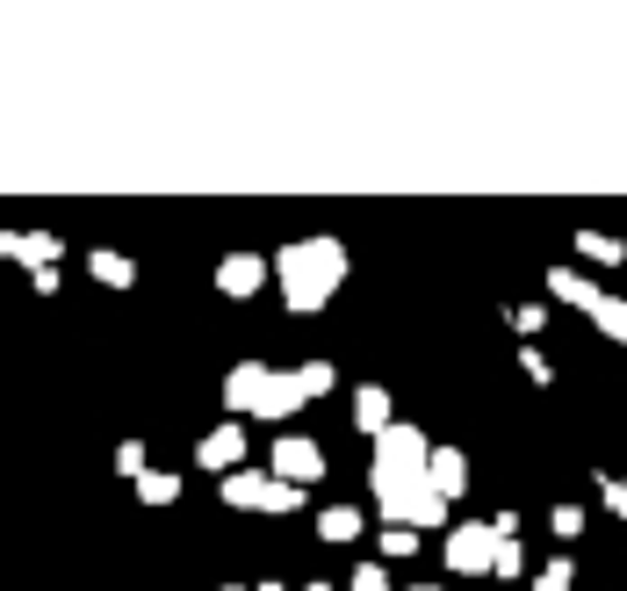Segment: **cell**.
<instances>
[{
	"label": "cell",
	"mask_w": 627,
	"mask_h": 591,
	"mask_svg": "<svg viewBox=\"0 0 627 591\" xmlns=\"http://www.w3.org/2000/svg\"><path fill=\"white\" fill-rule=\"evenodd\" d=\"M275 281H281V303L297 317H317L339 296V281H347V245L325 239V231L317 239H289L275 253Z\"/></svg>",
	"instance_id": "6da1fadb"
},
{
	"label": "cell",
	"mask_w": 627,
	"mask_h": 591,
	"mask_svg": "<svg viewBox=\"0 0 627 591\" xmlns=\"http://www.w3.org/2000/svg\"><path fill=\"white\" fill-rule=\"evenodd\" d=\"M224 404L231 418H297L303 412V390H297V368H267V361H239L224 375Z\"/></svg>",
	"instance_id": "7a4b0ae2"
},
{
	"label": "cell",
	"mask_w": 627,
	"mask_h": 591,
	"mask_svg": "<svg viewBox=\"0 0 627 591\" xmlns=\"http://www.w3.org/2000/svg\"><path fill=\"white\" fill-rule=\"evenodd\" d=\"M368 490H375V505H383V512H375L383 526H411V534H426V526H448V498L426 484V470H411V476L368 470Z\"/></svg>",
	"instance_id": "3957f363"
},
{
	"label": "cell",
	"mask_w": 627,
	"mask_h": 591,
	"mask_svg": "<svg viewBox=\"0 0 627 591\" xmlns=\"http://www.w3.org/2000/svg\"><path fill=\"white\" fill-rule=\"evenodd\" d=\"M217 498H224L231 512H303V490L275 484L267 470H231L224 484H217Z\"/></svg>",
	"instance_id": "277c9868"
},
{
	"label": "cell",
	"mask_w": 627,
	"mask_h": 591,
	"mask_svg": "<svg viewBox=\"0 0 627 591\" xmlns=\"http://www.w3.org/2000/svg\"><path fill=\"white\" fill-rule=\"evenodd\" d=\"M448 570L454 577H490V563H498V534H490V520H462L448 526Z\"/></svg>",
	"instance_id": "5b68a950"
},
{
	"label": "cell",
	"mask_w": 627,
	"mask_h": 591,
	"mask_svg": "<svg viewBox=\"0 0 627 591\" xmlns=\"http://www.w3.org/2000/svg\"><path fill=\"white\" fill-rule=\"evenodd\" d=\"M267 476H275V484L311 490L317 476H325V448H317V440H303V433H281L275 454H267Z\"/></svg>",
	"instance_id": "8992f818"
},
{
	"label": "cell",
	"mask_w": 627,
	"mask_h": 591,
	"mask_svg": "<svg viewBox=\"0 0 627 591\" xmlns=\"http://www.w3.org/2000/svg\"><path fill=\"white\" fill-rule=\"evenodd\" d=\"M426 462H433V440L418 433V426H390V433H375V462H368V470H390V476H411V470H426Z\"/></svg>",
	"instance_id": "52a82bcc"
},
{
	"label": "cell",
	"mask_w": 627,
	"mask_h": 591,
	"mask_svg": "<svg viewBox=\"0 0 627 591\" xmlns=\"http://www.w3.org/2000/svg\"><path fill=\"white\" fill-rule=\"evenodd\" d=\"M245 454H253V448H245V426H239V418H224L217 433H202V440H195V462H202V470L217 476V484H224L231 470H245Z\"/></svg>",
	"instance_id": "ba28073f"
},
{
	"label": "cell",
	"mask_w": 627,
	"mask_h": 591,
	"mask_svg": "<svg viewBox=\"0 0 627 591\" xmlns=\"http://www.w3.org/2000/svg\"><path fill=\"white\" fill-rule=\"evenodd\" d=\"M58 253H66L58 231H0V260H22L30 275H51Z\"/></svg>",
	"instance_id": "9c48e42d"
},
{
	"label": "cell",
	"mask_w": 627,
	"mask_h": 591,
	"mask_svg": "<svg viewBox=\"0 0 627 591\" xmlns=\"http://www.w3.org/2000/svg\"><path fill=\"white\" fill-rule=\"evenodd\" d=\"M267 275H275V260H260V253H224L217 260V289L231 296V303H245V296H260Z\"/></svg>",
	"instance_id": "30bf717a"
},
{
	"label": "cell",
	"mask_w": 627,
	"mask_h": 591,
	"mask_svg": "<svg viewBox=\"0 0 627 591\" xmlns=\"http://www.w3.org/2000/svg\"><path fill=\"white\" fill-rule=\"evenodd\" d=\"M426 484L440 490V498H462V490H469V454L462 448H433V462H426Z\"/></svg>",
	"instance_id": "8fae6325"
},
{
	"label": "cell",
	"mask_w": 627,
	"mask_h": 591,
	"mask_svg": "<svg viewBox=\"0 0 627 591\" xmlns=\"http://www.w3.org/2000/svg\"><path fill=\"white\" fill-rule=\"evenodd\" d=\"M548 296H556V303H570V311H584V317H592V311H599V296H606V289H599L592 275H577V267H548Z\"/></svg>",
	"instance_id": "7c38bea8"
},
{
	"label": "cell",
	"mask_w": 627,
	"mask_h": 591,
	"mask_svg": "<svg viewBox=\"0 0 627 591\" xmlns=\"http://www.w3.org/2000/svg\"><path fill=\"white\" fill-rule=\"evenodd\" d=\"M88 275L102 281V289H138V260L116 253V245H94V253H88Z\"/></svg>",
	"instance_id": "4fadbf2b"
},
{
	"label": "cell",
	"mask_w": 627,
	"mask_h": 591,
	"mask_svg": "<svg viewBox=\"0 0 627 591\" xmlns=\"http://www.w3.org/2000/svg\"><path fill=\"white\" fill-rule=\"evenodd\" d=\"M353 426H361L368 440L397 426V418H390V390H383V383H361V390H353Z\"/></svg>",
	"instance_id": "5bb4252c"
},
{
	"label": "cell",
	"mask_w": 627,
	"mask_h": 591,
	"mask_svg": "<svg viewBox=\"0 0 627 591\" xmlns=\"http://www.w3.org/2000/svg\"><path fill=\"white\" fill-rule=\"evenodd\" d=\"M368 512H353V505H325L317 512V541H332V548H347V541H361Z\"/></svg>",
	"instance_id": "9a60e30c"
},
{
	"label": "cell",
	"mask_w": 627,
	"mask_h": 591,
	"mask_svg": "<svg viewBox=\"0 0 627 591\" xmlns=\"http://www.w3.org/2000/svg\"><path fill=\"white\" fill-rule=\"evenodd\" d=\"M577 253L592 267H620L627 260V239H613V231H592V224H577Z\"/></svg>",
	"instance_id": "2e32d148"
},
{
	"label": "cell",
	"mask_w": 627,
	"mask_h": 591,
	"mask_svg": "<svg viewBox=\"0 0 627 591\" xmlns=\"http://www.w3.org/2000/svg\"><path fill=\"white\" fill-rule=\"evenodd\" d=\"M592 325L606 332L613 347H627V296H599V311H592Z\"/></svg>",
	"instance_id": "e0dca14e"
},
{
	"label": "cell",
	"mask_w": 627,
	"mask_h": 591,
	"mask_svg": "<svg viewBox=\"0 0 627 591\" xmlns=\"http://www.w3.org/2000/svg\"><path fill=\"white\" fill-rule=\"evenodd\" d=\"M138 498L152 505V512H159V505H174V498H181V476H174V470H144V476H138Z\"/></svg>",
	"instance_id": "ac0fdd59"
},
{
	"label": "cell",
	"mask_w": 627,
	"mask_h": 591,
	"mask_svg": "<svg viewBox=\"0 0 627 591\" xmlns=\"http://www.w3.org/2000/svg\"><path fill=\"white\" fill-rule=\"evenodd\" d=\"M332 383H339V368H332V361H303V368H297V390H303V404H317Z\"/></svg>",
	"instance_id": "d6986e66"
},
{
	"label": "cell",
	"mask_w": 627,
	"mask_h": 591,
	"mask_svg": "<svg viewBox=\"0 0 627 591\" xmlns=\"http://www.w3.org/2000/svg\"><path fill=\"white\" fill-rule=\"evenodd\" d=\"M570 584H577V563H562V556L534 570V591H570Z\"/></svg>",
	"instance_id": "ffe728a7"
},
{
	"label": "cell",
	"mask_w": 627,
	"mask_h": 591,
	"mask_svg": "<svg viewBox=\"0 0 627 591\" xmlns=\"http://www.w3.org/2000/svg\"><path fill=\"white\" fill-rule=\"evenodd\" d=\"M404 556H418V534L411 526H383V563H404Z\"/></svg>",
	"instance_id": "44dd1931"
},
{
	"label": "cell",
	"mask_w": 627,
	"mask_h": 591,
	"mask_svg": "<svg viewBox=\"0 0 627 591\" xmlns=\"http://www.w3.org/2000/svg\"><path fill=\"white\" fill-rule=\"evenodd\" d=\"M520 368H526V383H541V390L556 383V361H548L541 347H520Z\"/></svg>",
	"instance_id": "7402d4cb"
},
{
	"label": "cell",
	"mask_w": 627,
	"mask_h": 591,
	"mask_svg": "<svg viewBox=\"0 0 627 591\" xmlns=\"http://www.w3.org/2000/svg\"><path fill=\"white\" fill-rule=\"evenodd\" d=\"M144 470H152V462H144V440H123V448H116V476H130V484H138Z\"/></svg>",
	"instance_id": "603a6c76"
},
{
	"label": "cell",
	"mask_w": 627,
	"mask_h": 591,
	"mask_svg": "<svg viewBox=\"0 0 627 591\" xmlns=\"http://www.w3.org/2000/svg\"><path fill=\"white\" fill-rule=\"evenodd\" d=\"M490 577H526V548H520V541H498V563H490Z\"/></svg>",
	"instance_id": "cb8c5ba5"
},
{
	"label": "cell",
	"mask_w": 627,
	"mask_h": 591,
	"mask_svg": "<svg viewBox=\"0 0 627 591\" xmlns=\"http://www.w3.org/2000/svg\"><path fill=\"white\" fill-rule=\"evenodd\" d=\"M548 325V311H541V303H520V311H512V332H520V347H534V332Z\"/></svg>",
	"instance_id": "d4e9b609"
},
{
	"label": "cell",
	"mask_w": 627,
	"mask_h": 591,
	"mask_svg": "<svg viewBox=\"0 0 627 591\" xmlns=\"http://www.w3.org/2000/svg\"><path fill=\"white\" fill-rule=\"evenodd\" d=\"M599 505H606L613 520L627 526V484H620V476H599Z\"/></svg>",
	"instance_id": "484cf974"
},
{
	"label": "cell",
	"mask_w": 627,
	"mask_h": 591,
	"mask_svg": "<svg viewBox=\"0 0 627 591\" xmlns=\"http://www.w3.org/2000/svg\"><path fill=\"white\" fill-rule=\"evenodd\" d=\"M347 591H390V563H361V570L347 577Z\"/></svg>",
	"instance_id": "4316f807"
},
{
	"label": "cell",
	"mask_w": 627,
	"mask_h": 591,
	"mask_svg": "<svg viewBox=\"0 0 627 591\" xmlns=\"http://www.w3.org/2000/svg\"><path fill=\"white\" fill-rule=\"evenodd\" d=\"M548 526H556L562 541H577V534H584V512H577V505H556V512H548Z\"/></svg>",
	"instance_id": "83f0119b"
},
{
	"label": "cell",
	"mask_w": 627,
	"mask_h": 591,
	"mask_svg": "<svg viewBox=\"0 0 627 591\" xmlns=\"http://www.w3.org/2000/svg\"><path fill=\"white\" fill-rule=\"evenodd\" d=\"M303 591H347V584H332V577H311V584H303Z\"/></svg>",
	"instance_id": "f1b7e54d"
},
{
	"label": "cell",
	"mask_w": 627,
	"mask_h": 591,
	"mask_svg": "<svg viewBox=\"0 0 627 591\" xmlns=\"http://www.w3.org/2000/svg\"><path fill=\"white\" fill-rule=\"evenodd\" d=\"M224 591H281V584H224Z\"/></svg>",
	"instance_id": "f546056e"
},
{
	"label": "cell",
	"mask_w": 627,
	"mask_h": 591,
	"mask_svg": "<svg viewBox=\"0 0 627 591\" xmlns=\"http://www.w3.org/2000/svg\"><path fill=\"white\" fill-rule=\"evenodd\" d=\"M404 591H448V584H404Z\"/></svg>",
	"instance_id": "4dcf8cb0"
}]
</instances>
